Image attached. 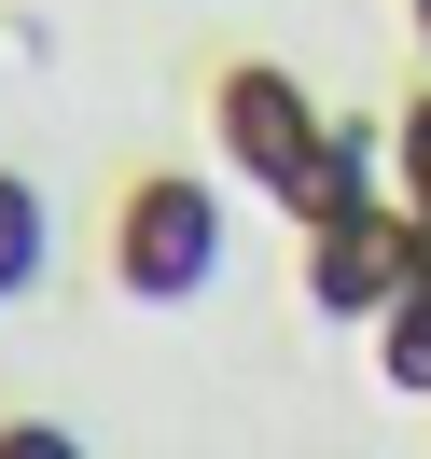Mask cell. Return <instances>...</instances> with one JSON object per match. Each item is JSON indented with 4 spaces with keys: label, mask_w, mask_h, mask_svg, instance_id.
Returning <instances> with one entry per match:
<instances>
[{
    "label": "cell",
    "mask_w": 431,
    "mask_h": 459,
    "mask_svg": "<svg viewBox=\"0 0 431 459\" xmlns=\"http://www.w3.org/2000/svg\"><path fill=\"white\" fill-rule=\"evenodd\" d=\"M0 459H84V446H70L56 418H14V431H0Z\"/></svg>",
    "instance_id": "obj_8"
},
{
    "label": "cell",
    "mask_w": 431,
    "mask_h": 459,
    "mask_svg": "<svg viewBox=\"0 0 431 459\" xmlns=\"http://www.w3.org/2000/svg\"><path fill=\"white\" fill-rule=\"evenodd\" d=\"M375 362H390V390L431 403V279H403V307L375 320Z\"/></svg>",
    "instance_id": "obj_6"
},
{
    "label": "cell",
    "mask_w": 431,
    "mask_h": 459,
    "mask_svg": "<svg viewBox=\"0 0 431 459\" xmlns=\"http://www.w3.org/2000/svg\"><path fill=\"white\" fill-rule=\"evenodd\" d=\"M112 279L140 292V307H181V292L223 279V181L195 168H140L112 209Z\"/></svg>",
    "instance_id": "obj_1"
},
{
    "label": "cell",
    "mask_w": 431,
    "mask_h": 459,
    "mask_svg": "<svg viewBox=\"0 0 431 459\" xmlns=\"http://www.w3.org/2000/svg\"><path fill=\"white\" fill-rule=\"evenodd\" d=\"M209 140H223V168L251 181V195H306V168H320V98L292 84V70H264V56H237L223 84H209Z\"/></svg>",
    "instance_id": "obj_2"
},
{
    "label": "cell",
    "mask_w": 431,
    "mask_h": 459,
    "mask_svg": "<svg viewBox=\"0 0 431 459\" xmlns=\"http://www.w3.org/2000/svg\"><path fill=\"white\" fill-rule=\"evenodd\" d=\"M362 209H390V126L320 112V168H306V195H292V223H362Z\"/></svg>",
    "instance_id": "obj_4"
},
{
    "label": "cell",
    "mask_w": 431,
    "mask_h": 459,
    "mask_svg": "<svg viewBox=\"0 0 431 459\" xmlns=\"http://www.w3.org/2000/svg\"><path fill=\"white\" fill-rule=\"evenodd\" d=\"M403 279H418V223H403V209L306 223V307H320V320H390Z\"/></svg>",
    "instance_id": "obj_3"
},
{
    "label": "cell",
    "mask_w": 431,
    "mask_h": 459,
    "mask_svg": "<svg viewBox=\"0 0 431 459\" xmlns=\"http://www.w3.org/2000/svg\"><path fill=\"white\" fill-rule=\"evenodd\" d=\"M390 209H418V223H431V98H403V112H390Z\"/></svg>",
    "instance_id": "obj_7"
},
{
    "label": "cell",
    "mask_w": 431,
    "mask_h": 459,
    "mask_svg": "<svg viewBox=\"0 0 431 459\" xmlns=\"http://www.w3.org/2000/svg\"><path fill=\"white\" fill-rule=\"evenodd\" d=\"M42 264H56V209H42V181L0 168V307H14V292H42Z\"/></svg>",
    "instance_id": "obj_5"
},
{
    "label": "cell",
    "mask_w": 431,
    "mask_h": 459,
    "mask_svg": "<svg viewBox=\"0 0 431 459\" xmlns=\"http://www.w3.org/2000/svg\"><path fill=\"white\" fill-rule=\"evenodd\" d=\"M418 56H431V0H418Z\"/></svg>",
    "instance_id": "obj_10"
},
{
    "label": "cell",
    "mask_w": 431,
    "mask_h": 459,
    "mask_svg": "<svg viewBox=\"0 0 431 459\" xmlns=\"http://www.w3.org/2000/svg\"><path fill=\"white\" fill-rule=\"evenodd\" d=\"M403 223H418V209H403ZM418 279H431V223H418Z\"/></svg>",
    "instance_id": "obj_9"
}]
</instances>
